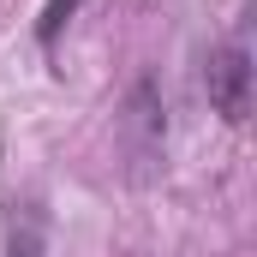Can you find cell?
Returning a JSON list of instances; mask_svg holds the SVG:
<instances>
[{
  "instance_id": "1",
  "label": "cell",
  "mask_w": 257,
  "mask_h": 257,
  "mask_svg": "<svg viewBox=\"0 0 257 257\" xmlns=\"http://www.w3.org/2000/svg\"><path fill=\"white\" fill-rule=\"evenodd\" d=\"M203 96H209V108L227 126L251 120V36H245V18H239V30L221 48H209V60H203Z\"/></svg>"
},
{
  "instance_id": "3",
  "label": "cell",
  "mask_w": 257,
  "mask_h": 257,
  "mask_svg": "<svg viewBox=\"0 0 257 257\" xmlns=\"http://www.w3.org/2000/svg\"><path fill=\"white\" fill-rule=\"evenodd\" d=\"M12 239H6V257H42L48 251V215L42 203H12Z\"/></svg>"
},
{
  "instance_id": "4",
  "label": "cell",
  "mask_w": 257,
  "mask_h": 257,
  "mask_svg": "<svg viewBox=\"0 0 257 257\" xmlns=\"http://www.w3.org/2000/svg\"><path fill=\"white\" fill-rule=\"evenodd\" d=\"M78 6H84V0H48V6L36 12V48H42L48 60H54V48H60V30L78 18Z\"/></svg>"
},
{
  "instance_id": "2",
  "label": "cell",
  "mask_w": 257,
  "mask_h": 257,
  "mask_svg": "<svg viewBox=\"0 0 257 257\" xmlns=\"http://www.w3.org/2000/svg\"><path fill=\"white\" fill-rule=\"evenodd\" d=\"M126 150L132 162H162V150H168V108H162V90L150 72L126 96Z\"/></svg>"
}]
</instances>
